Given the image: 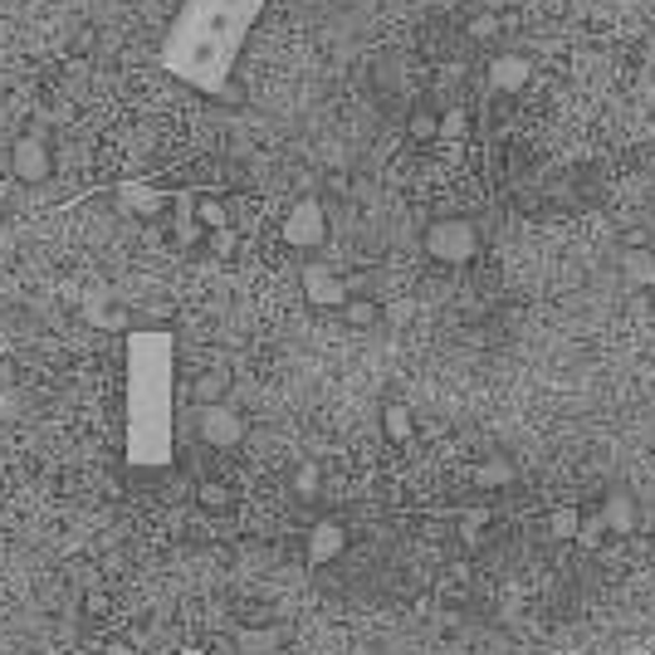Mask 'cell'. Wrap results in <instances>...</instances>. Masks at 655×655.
<instances>
[{
	"label": "cell",
	"mask_w": 655,
	"mask_h": 655,
	"mask_svg": "<svg viewBox=\"0 0 655 655\" xmlns=\"http://www.w3.org/2000/svg\"><path fill=\"white\" fill-rule=\"evenodd\" d=\"M123 455L137 475L176 459V338L166 328H127L123 338Z\"/></svg>",
	"instance_id": "obj_1"
},
{
	"label": "cell",
	"mask_w": 655,
	"mask_h": 655,
	"mask_svg": "<svg viewBox=\"0 0 655 655\" xmlns=\"http://www.w3.org/2000/svg\"><path fill=\"white\" fill-rule=\"evenodd\" d=\"M264 5L269 0H181L172 29L162 35L156 64L196 93L221 98Z\"/></svg>",
	"instance_id": "obj_2"
},
{
	"label": "cell",
	"mask_w": 655,
	"mask_h": 655,
	"mask_svg": "<svg viewBox=\"0 0 655 655\" xmlns=\"http://www.w3.org/2000/svg\"><path fill=\"white\" fill-rule=\"evenodd\" d=\"M426 254L436 264H469L479 254V230L465 215H440L426 230Z\"/></svg>",
	"instance_id": "obj_3"
},
{
	"label": "cell",
	"mask_w": 655,
	"mask_h": 655,
	"mask_svg": "<svg viewBox=\"0 0 655 655\" xmlns=\"http://www.w3.org/2000/svg\"><path fill=\"white\" fill-rule=\"evenodd\" d=\"M196 436L211 450H235L244 440V416L230 401H221V406H196Z\"/></svg>",
	"instance_id": "obj_4"
},
{
	"label": "cell",
	"mask_w": 655,
	"mask_h": 655,
	"mask_svg": "<svg viewBox=\"0 0 655 655\" xmlns=\"http://www.w3.org/2000/svg\"><path fill=\"white\" fill-rule=\"evenodd\" d=\"M284 240H289L293 250H318V244L328 240V211H323V201L303 196V201L284 215Z\"/></svg>",
	"instance_id": "obj_5"
},
{
	"label": "cell",
	"mask_w": 655,
	"mask_h": 655,
	"mask_svg": "<svg viewBox=\"0 0 655 655\" xmlns=\"http://www.w3.org/2000/svg\"><path fill=\"white\" fill-rule=\"evenodd\" d=\"M303 299L313 303V308H348V279H342L332 264H323V260H313V264H303Z\"/></svg>",
	"instance_id": "obj_6"
},
{
	"label": "cell",
	"mask_w": 655,
	"mask_h": 655,
	"mask_svg": "<svg viewBox=\"0 0 655 655\" xmlns=\"http://www.w3.org/2000/svg\"><path fill=\"white\" fill-rule=\"evenodd\" d=\"M10 172L20 176V181H45L49 172H54V156H49V142L39 133H25L15 137V147H10Z\"/></svg>",
	"instance_id": "obj_7"
},
{
	"label": "cell",
	"mask_w": 655,
	"mask_h": 655,
	"mask_svg": "<svg viewBox=\"0 0 655 655\" xmlns=\"http://www.w3.org/2000/svg\"><path fill=\"white\" fill-rule=\"evenodd\" d=\"M528 78H533V59L528 54H494L489 59V88H494V93H524Z\"/></svg>",
	"instance_id": "obj_8"
},
{
	"label": "cell",
	"mask_w": 655,
	"mask_h": 655,
	"mask_svg": "<svg viewBox=\"0 0 655 655\" xmlns=\"http://www.w3.org/2000/svg\"><path fill=\"white\" fill-rule=\"evenodd\" d=\"M235 651L240 655H279L284 631L279 626H244V631H235Z\"/></svg>",
	"instance_id": "obj_9"
},
{
	"label": "cell",
	"mask_w": 655,
	"mask_h": 655,
	"mask_svg": "<svg viewBox=\"0 0 655 655\" xmlns=\"http://www.w3.org/2000/svg\"><path fill=\"white\" fill-rule=\"evenodd\" d=\"M621 279L631 284V289H655V250L631 244V250L621 254Z\"/></svg>",
	"instance_id": "obj_10"
},
{
	"label": "cell",
	"mask_w": 655,
	"mask_h": 655,
	"mask_svg": "<svg viewBox=\"0 0 655 655\" xmlns=\"http://www.w3.org/2000/svg\"><path fill=\"white\" fill-rule=\"evenodd\" d=\"M225 391H230V377H225L221 367H205L201 377L191 381V396H196V406H221V401H225Z\"/></svg>",
	"instance_id": "obj_11"
},
{
	"label": "cell",
	"mask_w": 655,
	"mask_h": 655,
	"mask_svg": "<svg viewBox=\"0 0 655 655\" xmlns=\"http://www.w3.org/2000/svg\"><path fill=\"white\" fill-rule=\"evenodd\" d=\"M342 543H348V538H342L338 524H318L313 538H308V563H328V557H338Z\"/></svg>",
	"instance_id": "obj_12"
},
{
	"label": "cell",
	"mask_w": 655,
	"mask_h": 655,
	"mask_svg": "<svg viewBox=\"0 0 655 655\" xmlns=\"http://www.w3.org/2000/svg\"><path fill=\"white\" fill-rule=\"evenodd\" d=\"M117 201L133 205V211H142V215H152V211H162V205H166V196L147 191V186H117Z\"/></svg>",
	"instance_id": "obj_13"
},
{
	"label": "cell",
	"mask_w": 655,
	"mask_h": 655,
	"mask_svg": "<svg viewBox=\"0 0 655 655\" xmlns=\"http://www.w3.org/2000/svg\"><path fill=\"white\" fill-rule=\"evenodd\" d=\"M381 426H387L391 440H411V411L401 406V401H391V406L381 411Z\"/></svg>",
	"instance_id": "obj_14"
},
{
	"label": "cell",
	"mask_w": 655,
	"mask_h": 655,
	"mask_svg": "<svg viewBox=\"0 0 655 655\" xmlns=\"http://www.w3.org/2000/svg\"><path fill=\"white\" fill-rule=\"evenodd\" d=\"M342 318L352 323V328H371V323L381 318V308L371 299H348V308H342Z\"/></svg>",
	"instance_id": "obj_15"
},
{
	"label": "cell",
	"mask_w": 655,
	"mask_h": 655,
	"mask_svg": "<svg viewBox=\"0 0 655 655\" xmlns=\"http://www.w3.org/2000/svg\"><path fill=\"white\" fill-rule=\"evenodd\" d=\"M406 127H411V137H420V142H426V137H440V113H426V108H416Z\"/></svg>",
	"instance_id": "obj_16"
},
{
	"label": "cell",
	"mask_w": 655,
	"mask_h": 655,
	"mask_svg": "<svg viewBox=\"0 0 655 655\" xmlns=\"http://www.w3.org/2000/svg\"><path fill=\"white\" fill-rule=\"evenodd\" d=\"M318 484H323L318 465H299V475H293V494H299V499H313V494H318Z\"/></svg>",
	"instance_id": "obj_17"
},
{
	"label": "cell",
	"mask_w": 655,
	"mask_h": 655,
	"mask_svg": "<svg viewBox=\"0 0 655 655\" xmlns=\"http://www.w3.org/2000/svg\"><path fill=\"white\" fill-rule=\"evenodd\" d=\"M465 127H469L465 108H445V113H440V137H465Z\"/></svg>",
	"instance_id": "obj_18"
},
{
	"label": "cell",
	"mask_w": 655,
	"mask_h": 655,
	"mask_svg": "<svg viewBox=\"0 0 655 655\" xmlns=\"http://www.w3.org/2000/svg\"><path fill=\"white\" fill-rule=\"evenodd\" d=\"M196 499H201V508H230V489L215 484V479H211V484H201V494H196Z\"/></svg>",
	"instance_id": "obj_19"
},
{
	"label": "cell",
	"mask_w": 655,
	"mask_h": 655,
	"mask_svg": "<svg viewBox=\"0 0 655 655\" xmlns=\"http://www.w3.org/2000/svg\"><path fill=\"white\" fill-rule=\"evenodd\" d=\"M499 35V15H475L469 20V39H479V45H489V39Z\"/></svg>",
	"instance_id": "obj_20"
},
{
	"label": "cell",
	"mask_w": 655,
	"mask_h": 655,
	"mask_svg": "<svg viewBox=\"0 0 655 655\" xmlns=\"http://www.w3.org/2000/svg\"><path fill=\"white\" fill-rule=\"evenodd\" d=\"M176 655H211V651H201V645H186V651H176Z\"/></svg>",
	"instance_id": "obj_21"
},
{
	"label": "cell",
	"mask_w": 655,
	"mask_h": 655,
	"mask_svg": "<svg viewBox=\"0 0 655 655\" xmlns=\"http://www.w3.org/2000/svg\"><path fill=\"white\" fill-rule=\"evenodd\" d=\"M10 416V396H0V420H5Z\"/></svg>",
	"instance_id": "obj_22"
},
{
	"label": "cell",
	"mask_w": 655,
	"mask_h": 655,
	"mask_svg": "<svg viewBox=\"0 0 655 655\" xmlns=\"http://www.w3.org/2000/svg\"><path fill=\"white\" fill-rule=\"evenodd\" d=\"M357 655H371V651H357Z\"/></svg>",
	"instance_id": "obj_23"
}]
</instances>
